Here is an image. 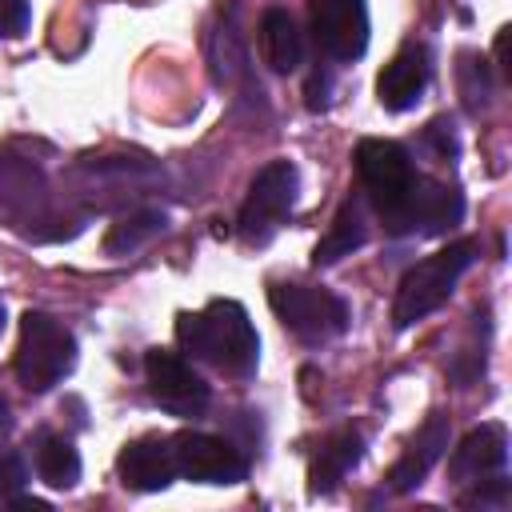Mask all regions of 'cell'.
<instances>
[{
	"mask_svg": "<svg viewBox=\"0 0 512 512\" xmlns=\"http://www.w3.org/2000/svg\"><path fill=\"white\" fill-rule=\"evenodd\" d=\"M176 340L192 360L240 380L252 376L260 360V336L236 300H208L200 312H184L176 320Z\"/></svg>",
	"mask_w": 512,
	"mask_h": 512,
	"instance_id": "obj_1",
	"label": "cell"
},
{
	"mask_svg": "<svg viewBox=\"0 0 512 512\" xmlns=\"http://www.w3.org/2000/svg\"><path fill=\"white\" fill-rule=\"evenodd\" d=\"M476 260V244L472 240H456L432 256H424L420 264H412L396 288V304H392V320L396 328H408L424 316H432L456 288V280L472 268Z\"/></svg>",
	"mask_w": 512,
	"mask_h": 512,
	"instance_id": "obj_2",
	"label": "cell"
},
{
	"mask_svg": "<svg viewBox=\"0 0 512 512\" xmlns=\"http://www.w3.org/2000/svg\"><path fill=\"white\" fill-rule=\"evenodd\" d=\"M76 364V340L72 332L52 320L48 312H24L20 316V344H16V376L28 392H48L60 384Z\"/></svg>",
	"mask_w": 512,
	"mask_h": 512,
	"instance_id": "obj_3",
	"label": "cell"
},
{
	"mask_svg": "<svg viewBox=\"0 0 512 512\" xmlns=\"http://www.w3.org/2000/svg\"><path fill=\"white\" fill-rule=\"evenodd\" d=\"M276 320L304 344H328L348 328V308L328 288L312 284H272L268 292Z\"/></svg>",
	"mask_w": 512,
	"mask_h": 512,
	"instance_id": "obj_4",
	"label": "cell"
},
{
	"mask_svg": "<svg viewBox=\"0 0 512 512\" xmlns=\"http://www.w3.org/2000/svg\"><path fill=\"white\" fill-rule=\"evenodd\" d=\"M356 176L376 208L380 220H388L400 200L408 196L412 180H416V168H412V156L404 144L396 140H360L356 144Z\"/></svg>",
	"mask_w": 512,
	"mask_h": 512,
	"instance_id": "obj_5",
	"label": "cell"
},
{
	"mask_svg": "<svg viewBox=\"0 0 512 512\" xmlns=\"http://www.w3.org/2000/svg\"><path fill=\"white\" fill-rule=\"evenodd\" d=\"M144 376H148V392L152 400L172 412V416H204L208 400H212V388L200 380V372L180 356V352H168V348H152L144 356Z\"/></svg>",
	"mask_w": 512,
	"mask_h": 512,
	"instance_id": "obj_6",
	"label": "cell"
},
{
	"mask_svg": "<svg viewBox=\"0 0 512 512\" xmlns=\"http://www.w3.org/2000/svg\"><path fill=\"white\" fill-rule=\"evenodd\" d=\"M464 220V196L456 188L432 184L424 176L412 180L408 196L400 200V208L384 220L388 232L404 236V232H420V236H444Z\"/></svg>",
	"mask_w": 512,
	"mask_h": 512,
	"instance_id": "obj_7",
	"label": "cell"
},
{
	"mask_svg": "<svg viewBox=\"0 0 512 512\" xmlns=\"http://www.w3.org/2000/svg\"><path fill=\"white\" fill-rule=\"evenodd\" d=\"M308 24L316 48L332 60H360L368 48V8L364 0H308Z\"/></svg>",
	"mask_w": 512,
	"mask_h": 512,
	"instance_id": "obj_8",
	"label": "cell"
},
{
	"mask_svg": "<svg viewBox=\"0 0 512 512\" xmlns=\"http://www.w3.org/2000/svg\"><path fill=\"white\" fill-rule=\"evenodd\" d=\"M296 200V168L288 160H272L256 172L248 200L240 208V236L244 240H268V232L288 216Z\"/></svg>",
	"mask_w": 512,
	"mask_h": 512,
	"instance_id": "obj_9",
	"label": "cell"
},
{
	"mask_svg": "<svg viewBox=\"0 0 512 512\" xmlns=\"http://www.w3.org/2000/svg\"><path fill=\"white\" fill-rule=\"evenodd\" d=\"M172 456H176V472L196 480V484H240L244 472H248L244 456L212 432L172 436Z\"/></svg>",
	"mask_w": 512,
	"mask_h": 512,
	"instance_id": "obj_10",
	"label": "cell"
},
{
	"mask_svg": "<svg viewBox=\"0 0 512 512\" xmlns=\"http://www.w3.org/2000/svg\"><path fill=\"white\" fill-rule=\"evenodd\" d=\"M120 484L132 492H164L176 480V456L168 436H136L116 456Z\"/></svg>",
	"mask_w": 512,
	"mask_h": 512,
	"instance_id": "obj_11",
	"label": "cell"
},
{
	"mask_svg": "<svg viewBox=\"0 0 512 512\" xmlns=\"http://www.w3.org/2000/svg\"><path fill=\"white\" fill-rule=\"evenodd\" d=\"M428 88V52L420 44L400 48L376 76V96L388 112H408Z\"/></svg>",
	"mask_w": 512,
	"mask_h": 512,
	"instance_id": "obj_12",
	"label": "cell"
},
{
	"mask_svg": "<svg viewBox=\"0 0 512 512\" xmlns=\"http://www.w3.org/2000/svg\"><path fill=\"white\" fill-rule=\"evenodd\" d=\"M504 460H508V432H504V424H480V428H472L452 448L448 472L460 484H476L484 476H496L504 468Z\"/></svg>",
	"mask_w": 512,
	"mask_h": 512,
	"instance_id": "obj_13",
	"label": "cell"
},
{
	"mask_svg": "<svg viewBox=\"0 0 512 512\" xmlns=\"http://www.w3.org/2000/svg\"><path fill=\"white\" fill-rule=\"evenodd\" d=\"M444 448H448V420H444V416H428L424 428L408 440V452L392 464L388 488H392V492H412V488L428 476V468L444 456Z\"/></svg>",
	"mask_w": 512,
	"mask_h": 512,
	"instance_id": "obj_14",
	"label": "cell"
},
{
	"mask_svg": "<svg viewBox=\"0 0 512 512\" xmlns=\"http://www.w3.org/2000/svg\"><path fill=\"white\" fill-rule=\"evenodd\" d=\"M260 56L272 72H296L300 56H304V40L296 20L284 8H268L260 16Z\"/></svg>",
	"mask_w": 512,
	"mask_h": 512,
	"instance_id": "obj_15",
	"label": "cell"
},
{
	"mask_svg": "<svg viewBox=\"0 0 512 512\" xmlns=\"http://www.w3.org/2000/svg\"><path fill=\"white\" fill-rule=\"evenodd\" d=\"M360 452H364V440L352 428L348 432H336L332 440H324V448L316 452V460L308 468V488L312 492H332L336 480H344V472L360 460Z\"/></svg>",
	"mask_w": 512,
	"mask_h": 512,
	"instance_id": "obj_16",
	"label": "cell"
},
{
	"mask_svg": "<svg viewBox=\"0 0 512 512\" xmlns=\"http://www.w3.org/2000/svg\"><path fill=\"white\" fill-rule=\"evenodd\" d=\"M364 236H368V228H364V208H360L356 200H348V204L336 212L328 236L316 244L312 260H316V264H336L340 256H352V252L364 244Z\"/></svg>",
	"mask_w": 512,
	"mask_h": 512,
	"instance_id": "obj_17",
	"label": "cell"
},
{
	"mask_svg": "<svg viewBox=\"0 0 512 512\" xmlns=\"http://www.w3.org/2000/svg\"><path fill=\"white\" fill-rule=\"evenodd\" d=\"M36 472L48 488H76L80 480V452L64 436H40L36 444Z\"/></svg>",
	"mask_w": 512,
	"mask_h": 512,
	"instance_id": "obj_18",
	"label": "cell"
},
{
	"mask_svg": "<svg viewBox=\"0 0 512 512\" xmlns=\"http://www.w3.org/2000/svg\"><path fill=\"white\" fill-rule=\"evenodd\" d=\"M156 232H164V216H160V212H140V216H128V220L112 224L104 248H108V252H132V248H140V244H144L148 236H156Z\"/></svg>",
	"mask_w": 512,
	"mask_h": 512,
	"instance_id": "obj_19",
	"label": "cell"
},
{
	"mask_svg": "<svg viewBox=\"0 0 512 512\" xmlns=\"http://www.w3.org/2000/svg\"><path fill=\"white\" fill-rule=\"evenodd\" d=\"M24 484H28V472H24L20 456L0 452V508H4V504H12V500L20 496V488H24Z\"/></svg>",
	"mask_w": 512,
	"mask_h": 512,
	"instance_id": "obj_20",
	"label": "cell"
},
{
	"mask_svg": "<svg viewBox=\"0 0 512 512\" xmlns=\"http://www.w3.org/2000/svg\"><path fill=\"white\" fill-rule=\"evenodd\" d=\"M28 28V0H0V40H12Z\"/></svg>",
	"mask_w": 512,
	"mask_h": 512,
	"instance_id": "obj_21",
	"label": "cell"
},
{
	"mask_svg": "<svg viewBox=\"0 0 512 512\" xmlns=\"http://www.w3.org/2000/svg\"><path fill=\"white\" fill-rule=\"evenodd\" d=\"M496 60H500V72H508V28H500L496 36Z\"/></svg>",
	"mask_w": 512,
	"mask_h": 512,
	"instance_id": "obj_22",
	"label": "cell"
},
{
	"mask_svg": "<svg viewBox=\"0 0 512 512\" xmlns=\"http://www.w3.org/2000/svg\"><path fill=\"white\" fill-rule=\"evenodd\" d=\"M12 508H20V512H28V508H32V512H44V508H48V500H36V496H16V500H12Z\"/></svg>",
	"mask_w": 512,
	"mask_h": 512,
	"instance_id": "obj_23",
	"label": "cell"
},
{
	"mask_svg": "<svg viewBox=\"0 0 512 512\" xmlns=\"http://www.w3.org/2000/svg\"><path fill=\"white\" fill-rule=\"evenodd\" d=\"M12 428V412H8V404L0 400V432H8Z\"/></svg>",
	"mask_w": 512,
	"mask_h": 512,
	"instance_id": "obj_24",
	"label": "cell"
},
{
	"mask_svg": "<svg viewBox=\"0 0 512 512\" xmlns=\"http://www.w3.org/2000/svg\"><path fill=\"white\" fill-rule=\"evenodd\" d=\"M0 332H4V308H0Z\"/></svg>",
	"mask_w": 512,
	"mask_h": 512,
	"instance_id": "obj_25",
	"label": "cell"
}]
</instances>
